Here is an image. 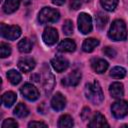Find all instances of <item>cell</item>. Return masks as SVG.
Listing matches in <instances>:
<instances>
[{
	"label": "cell",
	"mask_w": 128,
	"mask_h": 128,
	"mask_svg": "<svg viewBox=\"0 0 128 128\" xmlns=\"http://www.w3.org/2000/svg\"><path fill=\"white\" fill-rule=\"evenodd\" d=\"M10 54H11V47H10V45H8L7 43L2 42L1 45H0V55H1V57L5 58V57H8Z\"/></svg>",
	"instance_id": "cell-28"
},
{
	"label": "cell",
	"mask_w": 128,
	"mask_h": 128,
	"mask_svg": "<svg viewBox=\"0 0 128 128\" xmlns=\"http://www.w3.org/2000/svg\"><path fill=\"white\" fill-rule=\"evenodd\" d=\"M95 21H96V26L99 29H104V27L106 26V24L108 22V16L106 14H104L103 12H99L96 15Z\"/></svg>",
	"instance_id": "cell-24"
},
{
	"label": "cell",
	"mask_w": 128,
	"mask_h": 128,
	"mask_svg": "<svg viewBox=\"0 0 128 128\" xmlns=\"http://www.w3.org/2000/svg\"><path fill=\"white\" fill-rule=\"evenodd\" d=\"M1 35L8 40H16L21 35V29L17 25L1 24Z\"/></svg>",
	"instance_id": "cell-4"
},
{
	"label": "cell",
	"mask_w": 128,
	"mask_h": 128,
	"mask_svg": "<svg viewBox=\"0 0 128 128\" xmlns=\"http://www.w3.org/2000/svg\"><path fill=\"white\" fill-rule=\"evenodd\" d=\"M20 92H21V94L26 99H28L30 101H35V100H37L39 98V91H38V89L34 85H32L30 83L24 84L21 87Z\"/></svg>",
	"instance_id": "cell-7"
},
{
	"label": "cell",
	"mask_w": 128,
	"mask_h": 128,
	"mask_svg": "<svg viewBox=\"0 0 128 128\" xmlns=\"http://www.w3.org/2000/svg\"><path fill=\"white\" fill-rule=\"evenodd\" d=\"M112 114L115 118L120 119L128 114V102L125 100H118L114 102L111 106Z\"/></svg>",
	"instance_id": "cell-5"
},
{
	"label": "cell",
	"mask_w": 128,
	"mask_h": 128,
	"mask_svg": "<svg viewBox=\"0 0 128 128\" xmlns=\"http://www.w3.org/2000/svg\"><path fill=\"white\" fill-rule=\"evenodd\" d=\"M85 94L86 97L93 102L94 104H101L104 100V95L101 89L100 84L95 80L93 83H88L85 86Z\"/></svg>",
	"instance_id": "cell-1"
},
{
	"label": "cell",
	"mask_w": 128,
	"mask_h": 128,
	"mask_svg": "<svg viewBox=\"0 0 128 128\" xmlns=\"http://www.w3.org/2000/svg\"><path fill=\"white\" fill-rule=\"evenodd\" d=\"M78 28L83 34H88L92 31V19L89 14L84 12L80 13L78 17Z\"/></svg>",
	"instance_id": "cell-6"
},
{
	"label": "cell",
	"mask_w": 128,
	"mask_h": 128,
	"mask_svg": "<svg viewBox=\"0 0 128 128\" xmlns=\"http://www.w3.org/2000/svg\"><path fill=\"white\" fill-rule=\"evenodd\" d=\"M81 4H82L81 0H70V7L72 9H74V10L80 8Z\"/></svg>",
	"instance_id": "cell-33"
},
{
	"label": "cell",
	"mask_w": 128,
	"mask_h": 128,
	"mask_svg": "<svg viewBox=\"0 0 128 128\" xmlns=\"http://www.w3.org/2000/svg\"><path fill=\"white\" fill-rule=\"evenodd\" d=\"M100 3L105 10L113 11L118 4V0H100Z\"/></svg>",
	"instance_id": "cell-27"
},
{
	"label": "cell",
	"mask_w": 128,
	"mask_h": 128,
	"mask_svg": "<svg viewBox=\"0 0 128 128\" xmlns=\"http://www.w3.org/2000/svg\"><path fill=\"white\" fill-rule=\"evenodd\" d=\"M35 61L30 58V57H26V58H23L21 59L19 62H18V68L24 72V73H27V72H30L32 69H34L35 67Z\"/></svg>",
	"instance_id": "cell-13"
},
{
	"label": "cell",
	"mask_w": 128,
	"mask_h": 128,
	"mask_svg": "<svg viewBox=\"0 0 128 128\" xmlns=\"http://www.w3.org/2000/svg\"><path fill=\"white\" fill-rule=\"evenodd\" d=\"M103 52H104V54H105L106 56H108V57H110V58H114V57L116 56V54H117L116 50H115L114 48H112V47H109V46L105 47V48L103 49Z\"/></svg>",
	"instance_id": "cell-31"
},
{
	"label": "cell",
	"mask_w": 128,
	"mask_h": 128,
	"mask_svg": "<svg viewBox=\"0 0 128 128\" xmlns=\"http://www.w3.org/2000/svg\"><path fill=\"white\" fill-rule=\"evenodd\" d=\"M91 66L96 73H103L108 68V62L101 58H96L91 61Z\"/></svg>",
	"instance_id": "cell-14"
},
{
	"label": "cell",
	"mask_w": 128,
	"mask_h": 128,
	"mask_svg": "<svg viewBox=\"0 0 128 128\" xmlns=\"http://www.w3.org/2000/svg\"><path fill=\"white\" fill-rule=\"evenodd\" d=\"M58 37H59V36H58L57 30H56L55 28H52V27H47V28L44 30L43 36H42L44 43H45L46 45H49V46L54 45V44L57 42Z\"/></svg>",
	"instance_id": "cell-8"
},
{
	"label": "cell",
	"mask_w": 128,
	"mask_h": 128,
	"mask_svg": "<svg viewBox=\"0 0 128 128\" xmlns=\"http://www.w3.org/2000/svg\"><path fill=\"white\" fill-rule=\"evenodd\" d=\"M7 78L10 81V83L13 84V85H17L21 81V75L16 70H10V71H8L7 72Z\"/></svg>",
	"instance_id": "cell-25"
},
{
	"label": "cell",
	"mask_w": 128,
	"mask_h": 128,
	"mask_svg": "<svg viewBox=\"0 0 128 128\" xmlns=\"http://www.w3.org/2000/svg\"><path fill=\"white\" fill-rule=\"evenodd\" d=\"M73 125H74L73 118L70 115H62L59 118L58 126L60 128H68V127H72Z\"/></svg>",
	"instance_id": "cell-22"
},
{
	"label": "cell",
	"mask_w": 128,
	"mask_h": 128,
	"mask_svg": "<svg viewBox=\"0 0 128 128\" xmlns=\"http://www.w3.org/2000/svg\"><path fill=\"white\" fill-rule=\"evenodd\" d=\"M25 2H26V4H29L31 1H30V0H25Z\"/></svg>",
	"instance_id": "cell-38"
},
{
	"label": "cell",
	"mask_w": 128,
	"mask_h": 128,
	"mask_svg": "<svg viewBox=\"0 0 128 128\" xmlns=\"http://www.w3.org/2000/svg\"><path fill=\"white\" fill-rule=\"evenodd\" d=\"M54 83H55L54 82V76L50 73V71H47L45 74V77H44V84H43L46 94H49L53 90Z\"/></svg>",
	"instance_id": "cell-18"
},
{
	"label": "cell",
	"mask_w": 128,
	"mask_h": 128,
	"mask_svg": "<svg viewBox=\"0 0 128 128\" xmlns=\"http://www.w3.org/2000/svg\"><path fill=\"white\" fill-rule=\"evenodd\" d=\"M20 5V0H6L3 4V11L7 14L15 12Z\"/></svg>",
	"instance_id": "cell-17"
},
{
	"label": "cell",
	"mask_w": 128,
	"mask_h": 128,
	"mask_svg": "<svg viewBox=\"0 0 128 128\" xmlns=\"http://www.w3.org/2000/svg\"><path fill=\"white\" fill-rule=\"evenodd\" d=\"M51 65L57 72L61 73L68 68L69 62L63 57H55L51 60Z\"/></svg>",
	"instance_id": "cell-12"
},
{
	"label": "cell",
	"mask_w": 128,
	"mask_h": 128,
	"mask_svg": "<svg viewBox=\"0 0 128 128\" xmlns=\"http://www.w3.org/2000/svg\"><path fill=\"white\" fill-rule=\"evenodd\" d=\"M109 38H111L114 41H122L125 40L127 37V30L126 25L123 20H115L112 22L109 32H108Z\"/></svg>",
	"instance_id": "cell-2"
},
{
	"label": "cell",
	"mask_w": 128,
	"mask_h": 128,
	"mask_svg": "<svg viewBox=\"0 0 128 128\" xmlns=\"http://www.w3.org/2000/svg\"><path fill=\"white\" fill-rule=\"evenodd\" d=\"M85 2H89V1H91V0H84Z\"/></svg>",
	"instance_id": "cell-39"
},
{
	"label": "cell",
	"mask_w": 128,
	"mask_h": 128,
	"mask_svg": "<svg viewBox=\"0 0 128 128\" xmlns=\"http://www.w3.org/2000/svg\"><path fill=\"white\" fill-rule=\"evenodd\" d=\"M16 99H17V95L12 91H8V92H5L2 95V99L1 100H2V103H3L4 106L10 107L15 103Z\"/></svg>",
	"instance_id": "cell-19"
},
{
	"label": "cell",
	"mask_w": 128,
	"mask_h": 128,
	"mask_svg": "<svg viewBox=\"0 0 128 128\" xmlns=\"http://www.w3.org/2000/svg\"><path fill=\"white\" fill-rule=\"evenodd\" d=\"M44 104H45V103H42V104H41V105L38 107V110H39V111H40L42 114L46 113V110H44V109H43V107H44Z\"/></svg>",
	"instance_id": "cell-37"
},
{
	"label": "cell",
	"mask_w": 128,
	"mask_h": 128,
	"mask_svg": "<svg viewBox=\"0 0 128 128\" xmlns=\"http://www.w3.org/2000/svg\"><path fill=\"white\" fill-rule=\"evenodd\" d=\"M60 18V14L56 9L50 7H44L38 16V20L42 24H49L58 21Z\"/></svg>",
	"instance_id": "cell-3"
},
{
	"label": "cell",
	"mask_w": 128,
	"mask_h": 128,
	"mask_svg": "<svg viewBox=\"0 0 128 128\" xmlns=\"http://www.w3.org/2000/svg\"><path fill=\"white\" fill-rule=\"evenodd\" d=\"M18 49L22 53H29L32 50V43L28 38H23L18 43Z\"/></svg>",
	"instance_id": "cell-21"
},
{
	"label": "cell",
	"mask_w": 128,
	"mask_h": 128,
	"mask_svg": "<svg viewBox=\"0 0 128 128\" xmlns=\"http://www.w3.org/2000/svg\"><path fill=\"white\" fill-rule=\"evenodd\" d=\"M28 127L30 128H34V127H47V124L43 123V122H37V121H32L28 124Z\"/></svg>",
	"instance_id": "cell-32"
},
{
	"label": "cell",
	"mask_w": 128,
	"mask_h": 128,
	"mask_svg": "<svg viewBox=\"0 0 128 128\" xmlns=\"http://www.w3.org/2000/svg\"><path fill=\"white\" fill-rule=\"evenodd\" d=\"M51 1H52V3H53V4H55V5H58V6H60V5L64 4L66 0H51Z\"/></svg>",
	"instance_id": "cell-35"
},
{
	"label": "cell",
	"mask_w": 128,
	"mask_h": 128,
	"mask_svg": "<svg viewBox=\"0 0 128 128\" xmlns=\"http://www.w3.org/2000/svg\"><path fill=\"white\" fill-rule=\"evenodd\" d=\"M16 127H18V123L12 118L4 120V122L2 123V128H16Z\"/></svg>",
	"instance_id": "cell-30"
},
{
	"label": "cell",
	"mask_w": 128,
	"mask_h": 128,
	"mask_svg": "<svg viewBox=\"0 0 128 128\" xmlns=\"http://www.w3.org/2000/svg\"><path fill=\"white\" fill-rule=\"evenodd\" d=\"M125 75H126V70L120 66H116V67L112 68L110 71V76L115 79H121V78L125 77Z\"/></svg>",
	"instance_id": "cell-26"
},
{
	"label": "cell",
	"mask_w": 128,
	"mask_h": 128,
	"mask_svg": "<svg viewBox=\"0 0 128 128\" xmlns=\"http://www.w3.org/2000/svg\"><path fill=\"white\" fill-rule=\"evenodd\" d=\"M109 93L113 98H121L124 95L123 84L120 82H114L109 87Z\"/></svg>",
	"instance_id": "cell-15"
},
{
	"label": "cell",
	"mask_w": 128,
	"mask_h": 128,
	"mask_svg": "<svg viewBox=\"0 0 128 128\" xmlns=\"http://www.w3.org/2000/svg\"><path fill=\"white\" fill-rule=\"evenodd\" d=\"M57 49L60 52H73L76 49V44L72 39H64L59 43Z\"/></svg>",
	"instance_id": "cell-16"
},
{
	"label": "cell",
	"mask_w": 128,
	"mask_h": 128,
	"mask_svg": "<svg viewBox=\"0 0 128 128\" xmlns=\"http://www.w3.org/2000/svg\"><path fill=\"white\" fill-rule=\"evenodd\" d=\"M31 79H32L33 81H35V82H38V81L40 80V76H39V74H33V75L31 76Z\"/></svg>",
	"instance_id": "cell-36"
},
{
	"label": "cell",
	"mask_w": 128,
	"mask_h": 128,
	"mask_svg": "<svg viewBox=\"0 0 128 128\" xmlns=\"http://www.w3.org/2000/svg\"><path fill=\"white\" fill-rule=\"evenodd\" d=\"M81 80V72L78 70L72 71L70 74H68L66 77L62 79V85L64 86H77Z\"/></svg>",
	"instance_id": "cell-9"
},
{
	"label": "cell",
	"mask_w": 128,
	"mask_h": 128,
	"mask_svg": "<svg viewBox=\"0 0 128 128\" xmlns=\"http://www.w3.org/2000/svg\"><path fill=\"white\" fill-rule=\"evenodd\" d=\"M62 29H63L64 34H66V35H71V34L73 33V23H72V21H71V20H66V21L64 22V24H63Z\"/></svg>",
	"instance_id": "cell-29"
},
{
	"label": "cell",
	"mask_w": 128,
	"mask_h": 128,
	"mask_svg": "<svg viewBox=\"0 0 128 128\" xmlns=\"http://www.w3.org/2000/svg\"><path fill=\"white\" fill-rule=\"evenodd\" d=\"M66 106V98L60 92L56 93L51 100V107L55 111H61Z\"/></svg>",
	"instance_id": "cell-10"
},
{
	"label": "cell",
	"mask_w": 128,
	"mask_h": 128,
	"mask_svg": "<svg viewBox=\"0 0 128 128\" xmlns=\"http://www.w3.org/2000/svg\"><path fill=\"white\" fill-rule=\"evenodd\" d=\"M88 126L91 127V128H97V127H109L108 123L106 122L105 117H104L101 113H99V112H96V113L93 115V117H92V119H91V121H90V123H89Z\"/></svg>",
	"instance_id": "cell-11"
},
{
	"label": "cell",
	"mask_w": 128,
	"mask_h": 128,
	"mask_svg": "<svg viewBox=\"0 0 128 128\" xmlns=\"http://www.w3.org/2000/svg\"><path fill=\"white\" fill-rule=\"evenodd\" d=\"M99 45V40L95 39V38H88L83 42L82 45V49L85 52H92L95 47H97Z\"/></svg>",
	"instance_id": "cell-20"
},
{
	"label": "cell",
	"mask_w": 128,
	"mask_h": 128,
	"mask_svg": "<svg viewBox=\"0 0 128 128\" xmlns=\"http://www.w3.org/2000/svg\"><path fill=\"white\" fill-rule=\"evenodd\" d=\"M28 114H29V110L26 107V105L23 104V103H19L15 107V109H14V115L17 116V117H19V118L26 117Z\"/></svg>",
	"instance_id": "cell-23"
},
{
	"label": "cell",
	"mask_w": 128,
	"mask_h": 128,
	"mask_svg": "<svg viewBox=\"0 0 128 128\" xmlns=\"http://www.w3.org/2000/svg\"><path fill=\"white\" fill-rule=\"evenodd\" d=\"M89 116H90V108H88V107L83 108V110H82V112H81V117H82V119H83V120H87V119L89 118Z\"/></svg>",
	"instance_id": "cell-34"
}]
</instances>
